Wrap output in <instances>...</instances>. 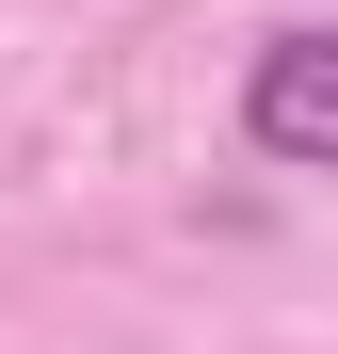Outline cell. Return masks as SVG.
I'll use <instances>...</instances> for the list:
<instances>
[{"instance_id": "1", "label": "cell", "mask_w": 338, "mask_h": 354, "mask_svg": "<svg viewBox=\"0 0 338 354\" xmlns=\"http://www.w3.org/2000/svg\"><path fill=\"white\" fill-rule=\"evenodd\" d=\"M242 145L290 177H338V32H274L242 65Z\"/></svg>"}]
</instances>
